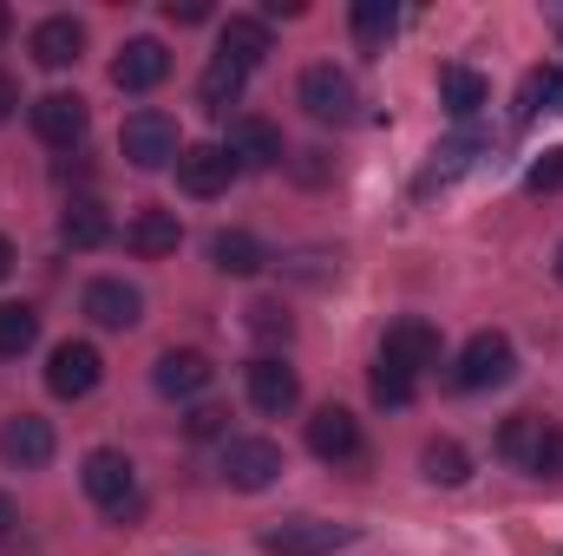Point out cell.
I'll return each instance as SVG.
<instances>
[{
	"mask_svg": "<svg viewBox=\"0 0 563 556\" xmlns=\"http://www.w3.org/2000/svg\"><path fill=\"white\" fill-rule=\"evenodd\" d=\"M79 485H86V498H92L106 518H132V511H139V471H132V458H125V452H112V445L86 452Z\"/></svg>",
	"mask_w": 563,
	"mask_h": 556,
	"instance_id": "1",
	"label": "cell"
},
{
	"mask_svg": "<svg viewBox=\"0 0 563 556\" xmlns=\"http://www.w3.org/2000/svg\"><path fill=\"white\" fill-rule=\"evenodd\" d=\"M511 374H518V347H511V334L485 327V334H472V341L459 347L452 387H459V393H485V387H505Z\"/></svg>",
	"mask_w": 563,
	"mask_h": 556,
	"instance_id": "2",
	"label": "cell"
},
{
	"mask_svg": "<svg viewBox=\"0 0 563 556\" xmlns=\"http://www.w3.org/2000/svg\"><path fill=\"white\" fill-rule=\"evenodd\" d=\"M119 151H125L139 170H164V164H177V151H184L177 119H170V112H157V105L132 112V119L119 125Z\"/></svg>",
	"mask_w": 563,
	"mask_h": 556,
	"instance_id": "3",
	"label": "cell"
},
{
	"mask_svg": "<svg viewBox=\"0 0 563 556\" xmlns=\"http://www.w3.org/2000/svg\"><path fill=\"white\" fill-rule=\"evenodd\" d=\"M288 458H282L276 438H223V485L230 491H269Z\"/></svg>",
	"mask_w": 563,
	"mask_h": 556,
	"instance_id": "4",
	"label": "cell"
},
{
	"mask_svg": "<svg viewBox=\"0 0 563 556\" xmlns=\"http://www.w3.org/2000/svg\"><path fill=\"white\" fill-rule=\"evenodd\" d=\"M354 544L347 524H328V518H282L263 531V551L269 556H334Z\"/></svg>",
	"mask_w": 563,
	"mask_h": 556,
	"instance_id": "5",
	"label": "cell"
},
{
	"mask_svg": "<svg viewBox=\"0 0 563 556\" xmlns=\"http://www.w3.org/2000/svg\"><path fill=\"white\" fill-rule=\"evenodd\" d=\"M295 99H301V112L321 119V125H347L354 105H361V92H354V79H347L341 66H308L301 86H295Z\"/></svg>",
	"mask_w": 563,
	"mask_h": 556,
	"instance_id": "6",
	"label": "cell"
},
{
	"mask_svg": "<svg viewBox=\"0 0 563 556\" xmlns=\"http://www.w3.org/2000/svg\"><path fill=\"white\" fill-rule=\"evenodd\" d=\"M99 380H106V360H99L92 341H59L46 354V393L53 400H86Z\"/></svg>",
	"mask_w": 563,
	"mask_h": 556,
	"instance_id": "7",
	"label": "cell"
},
{
	"mask_svg": "<svg viewBox=\"0 0 563 556\" xmlns=\"http://www.w3.org/2000/svg\"><path fill=\"white\" fill-rule=\"evenodd\" d=\"M26 112H33L40 144H53V151H73V144H86V132H92V112H86L79 92H46V99H33Z\"/></svg>",
	"mask_w": 563,
	"mask_h": 556,
	"instance_id": "8",
	"label": "cell"
},
{
	"mask_svg": "<svg viewBox=\"0 0 563 556\" xmlns=\"http://www.w3.org/2000/svg\"><path fill=\"white\" fill-rule=\"evenodd\" d=\"M53 452H59V432H53V419L13 413L7 425H0V458H7L13 471H40V465H53Z\"/></svg>",
	"mask_w": 563,
	"mask_h": 556,
	"instance_id": "9",
	"label": "cell"
},
{
	"mask_svg": "<svg viewBox=\"0 0 563 556\" xmlns=\"http://www.w3.org/2000/svg\"><path fill=\"white\" fill-rule=\"evenodd\" d=\"M243 380H250V407H256V413L282 419V413H295V407H301V374H295L282 354H256Z\"/></svg>",
	"mask_w": 563,
	"mask_h": 556,
	"instance_id": "10",
	"label": "cell"
},
{
	"mask_svg": "<svg viewBox=\"0 0 563 556\" xmlns=\"http://www.w3.org/2000/svg\"><path fill=\"white\" fill-rule=\"evenodd\" d=\"M236 157H230V144H184L177 151V184L190 190V197H223L230 184H236Z\"/></svg>",
	"mask_w": 563,
	"mask_h": 556,
	"instance_id": "11",
	"label": "cell"
},
{
	"mask_svg": "<svg viewBox=\"0 0 563 556\" xmlns=\"http://www.w3.org/2000/svg\"><path fill=\"white\" fill-rule=\"evenodd\" d=\"M26 53H33V66L66 73V66H79V59H86V26H79L73 13H46V20L26 33Z\"/></svg>",
	"mask_w": 563,
	"mask_h": 556,
	"instance_id": "12",
	"label": "cell"
},
{
	"mask_svg": "<svg viewBox=\"0 0 563 556\" xmlns=\"http://www.w3.org/2000/svg\"><path fill=\"white\" fill-rule=\"evenodd\" d=\"M210 380H217V367H210V354H197V347H170V354H157V367H151V387H157L164 400H197Z\"/></svg>",
	"mask_w": 563,
	"mask_h": 556,
	"instance_id": "13",
	"label": "cell"
},
{
	"mask_svg": "<svg viewBox=\"0 0 563 556\" xmlns=\"http://www.w3.org/2000/svg\"><path fill=\"white\" fill-rule=\"evenodd\" d=\"M86 321H99V327H139L144 321V294L132 288V281H119V276H99V281H86Z\"/></svg>",
	"mask_w": 563,
	"mask_h": 556,
	"instance_id": "14",
	"label": "cell"
},
{
	"mask_svg": "<svg viewBox=\"0 0 563 556\" xmlns=\"http://www.w3.org/2000/svg\"><path fill=\"white\" fill-rule=\"evenodd\" d=\"M164 79H170L164 40H125V46H119V59H112V86H119V92H157Z\"/></svg>",
	"mask_w": 563,
	"mask_h": 556,
	"instance_id": "15",
	"label": "cell"
},
{
	"mask_svg": "<svg viewBox=\"0 0 563 556\" xmlns=\"http://www.w3.org/2000/svg\"><path fill=\"white\" fill-rule=\"evenodd\" d=\"M380 360H394V367H407V374L420 380L426 367H439V327L420 321V314L394 321V327H387V341H380Z\"/></svg>",
	"mask_w": 563,
	"mask_h": 556,
	"instance_id": "16",
	"label": "cell"
},
{
	"mask_svg": "<svg viewBox=\"0 0 563 556\" xmlns=\"http://www.w3.org/2000/svg\"><path fill=\"white\" fill-rule=\"evenodd\" d=\"M308 452H314L321 465L361 458V419L347 413V407H321V413L308 419Z\"/></svg>",
	"mask_w": 563,
	"mask_h": 556,
	"instance_id": "17",
	"label": "cell"
},
{
	"mask_svg": "<svg viewBox=\"0 0 563 556\" xmlns=\"http://www.w3.org/2000/svg\"><path fill=\"white\" fill-rule=\"evenodd\" d=\"M177 243H184V223H177V210H139L132 223H125V249L144 256V263H157V256H177Z\"/></svg>",
	"mask_w": 563,
	"mask_h": 556,
	"instance_id": "18",
	"label": "cell"
},
{
	"mask_svg": "<svg viewBox=\"0 0 563 556\" xmlns=\"http://www.w3.org/2000/svg\"><path fill=\"white\" fill-rule=\"evenodd\" d=\"M59 243H66V249H106V243H112L106 203H99V197H73V203L59 210Z\"/></svg>",
	"mask_w": 563,
	"mask_h": 556,
	"instance_id": "19",
	"label": "cell"
},
{
	"mask_svg": "<svg viewBox=\"0 0 563 556\" xmlns=\"http://www.w3.org/2000/svg\"><path fill=\"white\" fill-rule=\"evenodd\" d=\"M230 157L263 170V164H282V157H288V144H282V132L269 125V119L243 112V119H230Z\"/></svg>",
	"mask_w": 563,
	"mask_h": 556,
	"instance_id": "20",
	"label": "cell"
},
{
	"mask_svg": "<svg viewBox=\"0 0 563 556\" xmlns=\"http://www.w3.org/2000/svg\"><path fill=\"white\" fill-rule=\"evenodd\" d=\"M217 53L256 73V66L269 59V26H263V20H250V13H230V20H223V40H217Z\"/></svg>",
	"mask_w": 563,
	"mask_h": 556,
	"instance_id": "21",
	"label": "cell"
},
{
	"mask_svg": "<svg viewBox=\"0 0 563 556\" xmlns=\"http://www.w3.org/2000/svg\"><path fill=\"white\" fill-rule=\"evenodd\" d=\"M243 86H250V66H236V59H210L203 66V79H197V99H203V112H230L236 99H243Z\"/></svg>",
	"mask_w": 563,
	"mask_h": 556,
	"instance_id": "22",
	"label": "cell"
},
{
	"mask_svg": "<svg viewBox=\"0 0 563 556\" xmlns=\"http://www.w3.org/2000/svg\"><path fill=\"white\" fill-rule=\"evenodd\" d=\"M439 99H445L452 119H472V112H485L492 86H485V73H472V66H439Z\"/></svg>",
	"mask_w": 563,
	"mask_h": 556,
	"instance_id": "23",
	"label": "cell"
},
{
	"mask_svg": "<svg viewBox=\"0 0 563 556\" xmlns=\"http://www.w3.org/2000/svg\"><path fill=\"white\" fill-rule=\"evenodd\" d=\"M210 263H217L223 276H256V269L269 263V249H263L250 230H217V243H210Z\"/></svg>",
	"mask_w": 563,
	"mask_h": 556,
	"instance_id": "24",
	"label": "cell"
},
{
	"mask_svg": "<svg viewBox=\"0 0 563 556\" xmlns=\"http://www.w3.org/2000/svg\"><path fill=\"white\" fill-rule=\"evenodd\" d=\"M544 112H563V66H538V73H525V86H518V125H531V119H544Z\"/></svg>",
	"mask_w": 563,
	"mask_h": 556,
	"instance_id": "25",
	"label": "cell"
},
{
	"mask_svg": "<svg viewBox=\"0 0 563 556\" xmlns=\"http://www.w3.org/2000/svg\"><path fill=\"white\" fill-rule=\"evenodd\" d=\"M347 26H354V40H361V53H380V46L394 40V26H400V13H394V0H354V13H347Z\"/></svg>",
	"mask_w": 563,
	"mask_h": 556,
	"instance_id": "26",
	"label": "cell"
},
{
	"mask_svg": "<svg viewBox=\"0 0 563 556\" xmlns=\"http://www.w3.org/2000/svg\"><path fill=\"white\" fill-rule=\"evenodd\" d=\"M40 347V314L26 301H0V360H20Z\"/></svg>",
	"mask_w": 563,
	"mask_h": 556,
	"instance_id": "27",
	"label": "cell"
},
{
	"mask_svg": "<svg viewBox=\"0 0 563 556\" xmlns=\"http://www.w3.org/2000/svg\"><path fill=\"white\" fill-rule=\"evenodd\" d=\"M420 471L432 478V485H445V491H452V485H465V478H472V458H465V445H459V438H432V445L420 452Z\"/></svg>",
	"mask_w": 563,
	"mask_h": 556,
	"instance_id": "28",
	"label": "cell"
},
{
	"mask_svg": "<svg viewBox=\"0 0 563 556\" xmlns=\"http://www.w3.org/2000/svg\"><path fill=\"white\" fill-rule=\"evenodd\" d=\"M367 387H374V400H380V407H413V374H407V367H394V360H374Z\"/></svg>",
	"mask_w": 563,
	"mask_h": 556,
	"instance_id": "29",
	"label": "cell"
},
{
	"mask_svg": "<svg viewBox=\"0 0 563 556\" xmlns=\"http://www.w3.org/2000/svg\"><path fill=\"white\" fill-rule=\"evenodd\" d=\"M538 432H544V419L511 413V419H505V432H498V452H505L511 465H531V445H538Z\"/></svg>",
	"mask_w": 563,
	"mask_h": 556,
	"instance_id": "30",
	"label": "cell"
},
{
	"mask_svg": "<svg viewBox=\"0 0 563 556\" xmlns=\"http://www.w3.org/2000/svg\"><path fill=\"white\" fill-rule=\"evenodd\" d=\"M250 334L276 347V341L295 334V321H288V308H282V301H250Z\"/></svg>",
	"mask_w": 563,
	"mask_h": 556,
	"instance_id": "31",
	"label": "cell"
},
{
	"mask_svg": "<svg viewBox=\"0 0 563 556\" xmlns=\"http://www.w3.org/2000/svg\"><path fill=\"white\" fill-rule=\"evenodd\" d=\"M525 471H538V478H563V425H544V432H538Z\"/></svg>",
	"mask_w": 563,
	"mask_h": 556,
	"instance_id": "32",
	"label": "cell"
},
{
	"mask_svg": "<svg viewBox=\"0 0 563 556\" xmlns=\"http://www.w3.org/2000/svg\"><path fill=\"white\" fill-rule=\"evenodd\" d=\"M525 190H538V197H544V190H563V144L558 151H544V157L525 170Z\"/></svg>",
	"mask_w": 563,
	"mask_h": 556,
	"instance_id": "33",
	"label": "cell"
},
{
	"mask_svg": "<svg viewBox=\"0 0 563 556\" xmlns=\"http://www.w3.org/2000/svg\"><path fill=\"white\" fill-rule=\"evenodd\" d=\"M184 432H190V438H230V413H223V407H190Z\"/></svg>",
	"mask_w": 563,
	"mask_h": 556,
	"instance_id": "34",
	"label": "cell"
},
{
	"mask_svg": "<svg viewBox=\"0 0 563 556\" xmlns=\"http://www.w3.org/2000/svg\"><path fill=\"white\" fill-rule=\"evenodd\" d=\"M164 20H177V26H197V20H210V0H164Z\"/></svg>",
	"mask_w": 563,
	"mask_h": 556,
	"instance_id": "35",
	"label": "cell"
},
{
	"mask_svg": "<svg viewBox=\"0 0 563 556\" xmlns=\"http://www.w3.org/2000/svg\"><path fill=\"white\" fill-rule=\"evenodd\" d=\"M13 112H20V79H13V73H0V125H7Z\"/></svg>",
	"mask_w": 563,
	"mask_h": 556,
	"instance_id": "36",
	"label": "cell"
},
{
	"mask_svg": "<svg viewBox=\"0 0 563 556\" xmlns=\"http://www.w3.org/2000/svg\"><path fill=\"white\" fill-rule=\"evenodd\" d=\"M13 524H20V511H13V498H7V491H0V544H7V537H13Z\"/></svg>",
	"mask_w": 563,
	"mask_h": 556,
	"instance_id": "37",
	"label": "cell"
},
{
	"mask_svg": "<svg viewBox=\"0 0 563 556\" xmlns=\"http://www.w3.org/2000/svg\"><path fill=\"white\" fill-rule=\"evenodd\" d=\"M321 170H328V164H321V151H301V177H308V184H321Z\"/></svg>",
	"mask_w": 563,
	"mask_h": 556,
	"instance_id": "38",
	"label": "cell"
},
{
	"mask_svg": "<svg viewBox=\"0 0 563 556\" xmlns=\"http://www.w3.org/2000/svg\"><path fill=\"white\" fill-rule=\"evenodd\" d=\"M13 276V243H7V236H0V281Z\"/></svg>",
	"mask_w": 563,
	"mask_h": 556,
	"instance_id": "39",
	"label": "cell"
},
{
	"mask_svg": "<svg viewBox=\"0 0 563 556\" xmlns=\"http://www.w3.org/2000/svg\"><path fill=\"white\" fill-rule=\"evenodd\" d=\"M7 26H13V13H7V7H0V40H7Z\"/></svg>",
	"mask_w": 563,
	"mask_h": 556,
	"instance_id": "40",
	"label": "cell"
},
{
	"mask_svg": "<svg viewBox=\"0 0 563 556\" xmlns=\"http://www.w3.org/2000/svg\"><path fill=\"white\" fill-rule=\"evenodd\" d=\"M558 281H563V249H558Z\"/></svg>",
	"mask_w": 563,
	"mask_h": 556,
	"instance_id": "41",
	"label": "cell"
}]
</instances>
